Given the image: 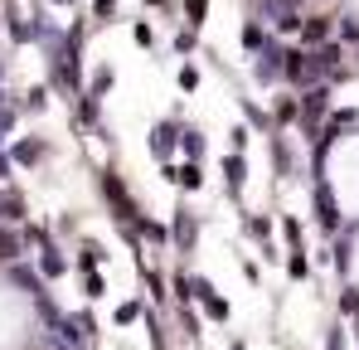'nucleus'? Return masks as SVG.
Wrapping results in <instances>:
<instances>
[{
    "label": "nucleus",
    "instance_id": "nucleus-1",
    "mask_svg": "<svg viewBox=\"0 0 359 350\" xmlns=\"http://www.w3.org/2000/svg\"><path fill=\"white\" fill-rule=\"evenodd\" d=\"M320 73H325V58H320V54H306V49L287 54V78H292L297 88H316Z\"/></svg>",
    "mask_w": 359,
    "mask_h": 350
},
{
    "label": "nucleus",
    "instance_id": "nucleus-2",
    "mask_svg": "<svg viewBox=\"0 0 359 350\" xmlns=\"http://www.w3.org/2000/svg\"><path fill=\"white\" fill-rule=\"evenodd\" d=\"M194 297H199V302H204V311H209V316H214V321H229V302H224V297H219V292L209 287V283H204V278H194Z\"/></svg>",
    "mask_w": 359,
    "mask_h": 350
},
{
    "label": "nucleus",
    "instance_id": "nucleus-3",
    "mask_svg": "<svg viewBox=\"0 0 359 350\" xmlns=\"http://www.w3.org/2000/svg\"><path fill=\"white\" fill-rule=\"evenodd\" d=\"M277 73H287V54H282L277 44H267V49H262V58H257V78H262V83H272Z\"/></svg>",
    "mask_w": 359,
    "mask_h": 350
},
{
    "label": "nucleus",
    "instance_id": "nucleus-4",
    "mask_svg": "<svg viewBox=\"0 0 359 350\" xmlns=\"http://www.w3.org/2000/svg\"><path fill=\"white\" fill-rule=\"evenodd\" d=\"M316 209H320V224H325V229H340V214H335V195H330L325 185L316 190Z\"/></svg>",
    "mask_w": 359,
    "mask_h": 350
},
{
    "label": "nucleus",
    "instance_id": "nucleus-5",
    "mask_svg": "<svg viewBox=\"0 0 359 350\" xmlns=\"http://www.w3.org/2000/svg\"><path fill=\"white\" fill-rule=\"evenodd\" d=\"M170 180H175V185H184V190H199V185H204V175H199V166H194V161H184V166H170Z\"/></svg>",
    "mask_w": 359,
    "mask_h": 350
},
{
    "label": "nucleus",
    "instance_id": "nucleus-6",
    "mask_svg": "<svg viewBox=\"0 0 359 350\" xmlns=\"http://www.w3.org/2000/svg\"><path fill=\"white\" fill-rule=\"evenodd\" d=\"M170 233H175L180 248L189 253V248H194V214H189V209H180V214H175V229H170Z\"/></svg>",
    "mask_w": 359,
    "mask_h": 350
},
{
    "label": "nucleus",
    "instance_id": "nucleus-7",
    "mask_svg": "<svg viewBox=\"0 0 359 350\" xmlns=\"http://www.w3.org/2000/svg\"><path fill=\"white\" fill-rule=\"evenodd\" d=\"M151 151H156V156H170V151H175V127H170V122H161V127L151 131Z\"/></svg>",
    "mask_w": 359,
    "mask_h": 350
},
{
    "label": "nucleus",
    "instance_id": "nucleus-8",
    "mask_svg": "<svg viewBox=\"0 0 359 350\" xmlns=\"http://www.w3.org/2000/svg\"><path fill=\"white\" fill-rule=\"evenodd\" d=\"M325 34H330V20H306L301 25V39L306 44H325Z\"/></svg>",
    "mask_w": 359,
    "mask_h": 350
},
{
    "label": "nucleus",
    "instance_id": "nucleus-9",
    "mask_svg": "<svg viewBox=\"0 0 359 350\" xmlns=\"http://www.w3.org/2000/svg\"><path fill=\"white\" fill-rule=\"evenodd\" d=\"M102 190H107V195L117 200V209H121V214H131V200H126V190H121V180H117V175H112V171L102 175Z\"/></svg>",
    "mask_w": 359,
    "mask_h": 350
},
{
    "label": "nucleus",
    "instance_id": "nucleus-10",
    "mask_svg": "<svg viewBox=\"0 0 359 350\" xmlns=\"http://www.w3.org/2000/svg\"><path fill=\"white\" fill-rule=\"evenodd\" d=\"M325 98H330L325 88H311V93H306V108H301V112H306V122H316V117L325 112Z\"/></svg>",
    "mask_w": 359,
    "mask_h": 350
},
{
    "label": "nucleus",
    "instance_id": "nucleus-11",
    "mask_svg": "<svg viewBox=\"0 0 359 350\" xmlns=\"http://www.w3.org/2000/svg\"><path fill=\"white\" fill-rule=\"evenodd\" d=\"M20 238H25V233L0 229V258H5V263H15V258H20Z\"/></svg>",
    "mask_w": 359,
    "mask_h": 350
},
{
    "label": "nucleus",
    "instance_id": "nucleus-12",
    "mask_svg": "<svg viewBox=\"0 0 359 350\" xmlns=\"http://www.w3.org/2000/svg\"><path fill=\"white\" fill-rule=\"evenodd\" d=\"M39 268H44V278H59V273L68 268V263H63V258L54 253V248H44V258H39Z\"/></svg>",
    "mask_w": 359,
    "mask_h": 350
},
{
    "label": "nucleus",
    "instance_id": "nucleus-13",
    "mask_svg": "<svg viewBox=\"0 0 359 350\" xmlns=\"http://www.w3.org/2000/svg\"><path fill=\"white\" fill-rule=\"evenodd\" d=\"M39 156H44V146H39V141H20V146H15V161H25V166H29V161H39Z\"/></svg>",
    "mask_w": 359,
    "mask_h": 350
},
{
    "label": "nucleus",
    "instance_id": "nucleus-14",
    "mask_svg": "<svg viewBox=\"0 0 359 350\" xmlns=\"http://www.w3.org/2000/svg\"><path fill=\"white\" fill-rule=\"evenodd\" d=\"M15 283H20V287H29L34 297H44V287H39V278H34L29 268H15Z\"/></svg>",
    "mask_w": 359,
    "mask_h": 350
},
{
    "label": "nucleus",
    "instance_id": "nucleus-15",
    "mask_svg": "<svg viewBox=\"0 0 359 350\" xmlns=\"http://www.w3.org/2000/svg\"><path fill=\"white\" fill-rule=\"evenodd\" d=\"M243 44H248V49H267V34H262L257 25H248V30H243Z\"/></svg>",
    "mask_w": 359,
    "mask_h": 350
},
{
    "label": "nucleus",
    "instance_id": "nucleus-16",
    "mask_svg": "<svg viewBox=\"0 0 359 350\" xmlns=\"http://www.w3.org/2000/svg\"><path fill=\"white\" fill-rule=\"evenodd\" d=\"M224 171H229V185L238 190V185H243V156H229V161H224Z\"/></svg>",
    "mask_w": 359,
    "mask_h": 350
},
{
    "label": "nucleus",
    "instance_id": "nucleus-17",
    "mask_svg": "<svg viewBox=\"0 0 359 350\" xmlns=\"http://www.w3.org/2000/svg\"><path fill=\"white\" fill-rule=\"evenodd\" d=\"M297 5H301V0H267V10H272V15H282V20H287V15H297Z\"/></svg>",
    "mask_w": 359,
    "mask_h": 350
},
{
    "label": "nucleus",
    "instance_id": "nucleus-18",
    "mask_svg": "<svg viewBox=\"0 0 359 350\" xmlns=\"http://www.w3.org/2000/svg\"><path fill=\"white\" fill-rule=\"evenodd\" d=\"M287 268H292V278H306V273H311V263H306V253H292V263H287Z\"/></svg>",
    "mask_w": 359,
    "mask_h": 350
},
{
    "label": "nucleus",
    "instance_id": "nucleus-19",
    "mask_svg": "<svg viewBox=\"0 0 359 350\" xmlns=\"http://www.w3.org/2000/svg\"><path fill=\"white\" fill-rule=\"evenodd\" d=\"M10 34H15V39H20V44H25V39H34V25H25V20H20V15H15V25H10Z\"/></svg>",
    "mask_w": 359,
    "mask_h": 350
},
{
    "label": "nucleus",
    "instance_id": "nucleus-20",
    "mask_svg": "<svg viewBox=\"0 0 359 350\" xmlns=\"http://www.w3.org/2000/svg\"><path fill=\"white\" fill-rule=\"evenodd\" d=\"M107 88H112V68H102V73H97V78H93V98H102V93H107Z\"/></svg>",
    "mask_w": 359,
    "mask_h": 350
},
{
    "label": "nucleus",
    "instance_id": "nucleus-21",
    "mask_svg": "<svg viewBox=\"0 0 359 350\" xmlns=\"http://www.w3.org/2000/svg\"><path fill=\"white\" fill-rule=\"evenodd\" d=\"M180 141H184V151H189V156H199V151H204V136H199V131H184Z\"/></svg>",
    "mask_w": 359,
    "mask_h": 350
},
{
    "label": "nucleus",
    "instance_id": "nucleus-22",
    "mask_svg": "<svg viewBox=\"0 0 359 350\" xmlns=\"http://www.w3.org/2000/svg\"><path fill=\"white\" fill-rule=\"evenodd\" d=\"M102 263V248L97 243H83V268H97Z\"/></svg>",
    "mask_w": 359,
    "mask_h": 350
},
{
    "label": "nucleus",
    "instance_id": "nucleus-23",
    "mask_svg": "<svg viewBox=\"0 0 359 350\" xmlns=\"http://www.w3.org/2000/svg\"><path fill=\"white\" fill-rule=\"evenodd\" d=\"M5 214L20 219V214H25V200H20V195H5Z\"/></svg>",
    "mask_w": 359,
    "mask_h": 350
},
{
    "label": "nucleus",
    "instance_id": "nucleus-24",
    "mask_svg": "<svg viewBox=\"0 0 359 350\" xmlns=\"http://www.w3.org/2000/svg\"><path fill=\"white\" fill-rule=\"evenodd\" d=\"M93 15H97V20H112V15H117V0H97Z\"/></svg>",
    "mask_w": 359,
    "mask_h": 350
},
{
    "label": "nucleus",
    "instance_id": "nucleus-25",
    "mask_svg": "<svg viewBox=\"0 0 359 350\" xmlns=\"http://www.w3.org/2000/svg\"><path fill=\"white\" fill-rule=\"evenodd\" d=\"M184 5H189V20H194V25L209 15V0H184Z\"/></svg>",
    "mask_w": 359,
    "mask_h": 350
},
{
    "label": "nucleus",
    "instance_id": "nucleus-26",
    "mask_svg": "<svg viewBox=\"0 0 359 350\" xmlns=\"http://www.w3.org/2000/svg\"><path fill=\"white\" fill-rule=\"evenodd\" d=\"M248 233H252V238H267L272 224H267V219H248Z\"/></svg>",
    "mask_w": 359,
    "mask_h": 350
},
{
    "label": "nucleus",
    "instance_id": "nucleus-27",
    "mask_svg": "<svg viewBox=\"0 0 359 350\" xmlns=\"http://www.w3.org/2000/svg\"><path fill=\"white\" fill-rule=\"evenodd\" d=\"M44 98H49V93H44V88H34V93L25 98V108H29V112H39V108H44Z\"/></svg>",
    "mask_w": 359,
    "mask_h": 350
},
{
    "label": "nucleus",
    "instance_id": "nucleus-28",
    "mask_svg": "<svg viewBox=\"0 0 359 350\" xmlns=\"http://www.w3.org/2000/svg\"><path fill=\"white\" fill-rule=\"evenodd\" d=\"M297 112H301V108H297V103H292V98H287V103L277 108V117H282V122H297Z\"/></svg>",
    "mask_w": 359,
    "mask_h": 350
},
{
    "label": "nucleus",
    "instance_id": "nucleus-29",
    "mask_svg": "<svg viewBox=\"0 0 359 350\" xmlns=\"http://www.w3.org/2000/svg\"><path fill=\"white\" fill-rule=\"evenodd\" d=\"M282 233H287V238L301 248V224H297V219H287V224H282Z\"/></svg>",
    "mask_w": 359,
    "mask_h": 350
},
{
    "label": "nucleus",
    "instance_id": "nucleus-30",
    "mask_svg": "<svg viewBox=\"0 0 359 350\" xmlns=\"http://www.w3.org/2000/svg\"><path fill=\"white\" fill-rule=\"evenodd\" d=\"M325 350H345V336H340V326L330 331V341H325Z\"/></svg>",
    "mask_w": 359,
    "mask_h": 350
},
{
    "label": "nucleus",
    "instance_id": "nucleus-31",
    "mask_svg": "<svg viewBox=\"0 0 359 350\" xmlns=\"http://www.w3.org/2000/svg\"><path fill=\"white\" fill-rule=\"evenodd\" d=\"M151 5H165V0H151Z\"/></svg>",
    "mask_w": 359,
    "mask_h": 350
},
{
    "label": "nucleus",
    "instance_id": "nucleus-32",
    "mask_svg": "<svg viewBox=\"0 0 359 350\" xmlns=\"http://www.w3.org/2000/svg\"><path fill=\"white\" fill-rule=\"evenodd\" d=\"M0 209H5V200H0Z\"/></svg>",
    "mask_w": 359,
    "mask_h": 350
},
{
    "label": "nucleus",
    "instance_id": "nucleus-33",
    "mask_svg": "<svg viewBox=\"0 0 359 350\" xmlns=\"http://www.w3.org/2000/svg\"><path fill=\"white\" fill-rule=\"evenodd\" d=\"M233 350H243V346H233Z\"/></svg>",
    "mask_w": 359,
    "mask_h": 350
}]
</instances>
